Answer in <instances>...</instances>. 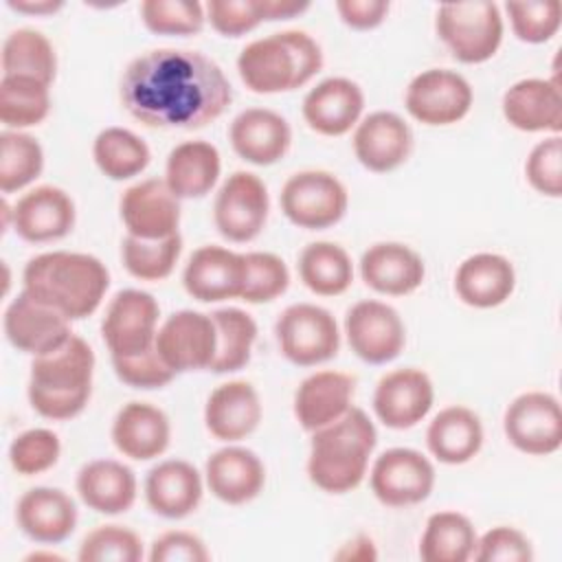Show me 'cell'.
<instances>
[{
	"label": "cell",
	"mask_w": 562,
	"mask_h": 562,
	"mask_svg": "<svg viewBox=\"0 0 562 562\" xmlns=\"http://www.w3.org/2000/svg\"><path fill=\"white\" fill-rule=\"evenodd\" d=\"M119 94L136 121L158 130L204 127L233 101L224 70L189 48H154L134 57L123 70Z\"/></svg>",
	"instance_id": "1"
},
{
	"label": "cell",
	"mask_w": 562,
	"mask_h": 562,
	"mask_svg": "<svg viewBox=\"0 0 562 562\" xmlns=\"http://www.w3.org/2000/svg\"><path fill=\"white\" fill-rule=\"evenodd\" d=\"M24 292L70 321L94 314L110 288L105 263L88 252H42L24 266Z\"/></svg>",
	"instance_id": "2"
},
{
	"label": "cell",
	"mask_w": 562,
	"mask_h": 562,
	"mask_svg": "<svg viewBox=\"0 0 562 562\" xmlns=\"http://www.w3.org/2000/svg\"><path fill=\"white\" fill-rule=\"evenodd\" d=\"M378 443L373 422L362 408L351 406L336 422L312 432L307 476L327 494H347L356 490Z\"/></svg>",
	"instance_id": "3"
},
{
	"label": "cell",
	"mask_w": 562,
	"mask_h": 562,
	"mask_svg": "<svg viewBox=\"0 0 562 562\" xmlns=\"http://www.w3.org/2000/svg\"><path fill=\"white\" fill-rule=\"evenodd\" d=\"M94 373V351L79 338L70 336L61 347L35 356L29 375V402L46 419H72L90 400Z\"/></svg>",
	"instance_id": "4"
},
{
	"label": "cell",
	"mask_w": 562,
	"mask_h": 562,
	"mask_svg": "<svg viewBox=\"0 0 562 562\" xmlns=\"http://www.w3.org/2000/svg\"><path fill=\"white\" fill-rule=\"evenodd\" d=\"M323 68V50L305 31H281L246 44L237 72L255 94H279L305 86Z\"/></svg>",
	"instance_id": "5"
},
{
	"label": "cell",
	"mask_w": 562,
	"mask_h": 562,
	"mask_svg": "<svg viewBox=\"0 0 562 562\" xmlns=\"http://www.w3.org/2000/svg\"><path fill=\"white\" fill-rule=\"evenodd\" d=\"M435 29L461 64L492 59L503 42V15L494 2H446L437 9Z\"/></svg>",
	"instance_id": "6"
},
{
	"label": "cell",
	"mask_w": 562,
	"mask_h": 562,
	"mask_svg": "<svg viewBox=\"0 0 562 562\" xmlns=\"http://www.w3.org/2000/svg\"><path fill=\"white\" fill-rule=\"evenodd\" d=\"M281 211L299 228L323 231L342 220L349 195L345 184L329 171L305 169L292 173L281 187Z\"/></svg>",
	"instance_id": "7"
},
{
	"label": "cell",
	"mask_w": 562,
	"mask_h": 562,
	"mask_svg": "<svg viewBox=\"0 0 562 562\" xmlns=\"http://www.w3.org/2000/svg\"><path fill=\"white\" fill-rule=\"evenodd\" d=\"M274 334L283 358L296 367L327 362L340 347L336 318L329 310L314 303H294L285 307L277 318Z\"/></svg>",
	"instance_id": "8"
},
{
	"label": "cell",
	"mask_w": 562,
	"mask_h": 562,
	"mask_svg": "<svg viewBox=\"0 0 562 562\" xmlns=\"http://www.w3.org/2000/svg\"><path fill=\"white\" fill-rule=\"evenodd\" d=\"M160 307L149 292L121 290L108 303L101 336L112 358H130L156 347Z\"/></svg>",
	"instance_id": "9"
},
{
	"label": "cell",
	"mask_w": 562,
	"mask_h": 562,
	"mask_svg": "<svg viewBox=\"0 0 562 562\" xmlns=\"http://www.w3.org/2000/svg\"><path fill=\"white\" fill-rule=\"evenodd\" d=\"M268 211L270 198L263 180L250 171H235L215 193L213 222L222 237L244 244L263 231Z\"/></svg>",
	"instance_id": "10"
},
{
	"label": "cell",
	"mask_w": 562,
	"mask_h": 562,
	"mask_svg": "<svg viewBox=\"0 0 562 562\" xmlns=\"http://www.w3.org/2000/svg\"><path fill=\"white\" fill-rule=\"evenodd\" d=\"M509 443L533 457L553 454L562 446V408L547 391H527L512 400L503 415Z\"/></svg>",
	"instance_id": "11"
},
{
	"label": "cell",
	"mask_w": 562,
	"mask_h": 562,
	"mask_svg": "<svg viewBox=\"0 0 562 562\" xmlns=\"http://www.w3.org/2000/svg\"><path fill=\"white\" fill-rule=\"evenodd\" d=\"M474 101L470 81L448 68H428L406 88L404 105L424 125H452L468 116Z\"/></svg>",
	"instance_id": "12"
},
{
	"label": "cell",
	"mask_w": 562,
	"mask_h": 562,
	"mask_svg": "<svg viewBox=\"0 0 562 562\" xmlns=\"http://www.w3.org/2000/svg\"><path fill=\"white\" fill-rule=\"evenodd\" d=\"M373 496L386 507H408L426 501L435 487V468L413 448H389L369 474Z\"/></svg>",
	"instance_id": "13"
},
{
	"label": "cell",
	"mask_w": 562,
	"mask_h": 562,
	"mask_svg": "<svg viewBox=\"0 0 562 562\" xmlns=\"http://www.w3.org/2000/svg\"><path fill=\"white\" fill-rule=\"evenodd\" d=\"M345 334L351 351L369 364L395 360L406 342V327L397 310L375 299L358 301L347 310Z\"/></svg>",
	"instance_id": "14"
},
{
	"label": "cell",
	"mask_w": 562,
	"mask_h": 562,
	"mask_svg": "<svg viewBox=\"0 0 562 562\" xmlns=\"http://www.w3.org/2000/svg\"><path fill=\"white\" fill-rule=\"evenodd\" d=\"M217 349L211 314L195 310L173 312L156 334V351L173 373L209 369Z\"/></svg>",
	"instance_id": "15"
},
{
	"label": "cell",
	"mask_w": 562,
	"mask_h": 562,
	"mask_svg": "<svg viewBox=\"0 0 562 562\" xmlns=\"http://www.w3.org/2000/svg\"><path fill=\"white\" fill-rule=\"evenodd\" d=\"M435 402V386L426 371L415 367L384 373L373 391L375 417L393 430L419 424Z\"/></svg>",
	"instance_id": "16"
},
{
	"label": "cell",
	"mask_w": 562,
	"mask_h": 562,
	"mask_svg": "<svg viewBox=\"0 0 562 562\" xmlns=\"http://www.w3.org/2000/svg\"><path fill=\"white\" fill-rule=\"evenodd\" d=\"M2 325L11 347L33 358L61 347L72 336L70 318L35 301L24 290L7 305Z\"/></svg>",
	"instance_id": "17"
},
{
	"label": "cell",
	"mask_w": 562,
	"mask_h": 562,
	"mask_svg": "<svg viewBox=\"0 0 562 562\" xmlns=\"http://www.w3.org/2000/svg\"><path fill=\"white\" fill-rule=\"evenodd\" d=\"M246 255L211 244L189 257L182 285L189 296L202 303L237 299L246 285Z\"/></svg>",
	"instance_id": "18"
},
{
	"label": "cell",
	"mask_w": 562,
	"mask_h": 562,
	"mask_svg": "<svg viewBox=\"0 0 562 562\" xmlns=\"http://www.w3.org/2000/svg\"><path fill=\"white\" fill-rule=\"evenodd\" d=\"M121 220L127 235L140 239H165L178 233L180 200L165 180L147 178L127 187L121 195Z\"/></svg>",
	"instance_id": "19"
},
{
	"label": "cell",
	"mask_w": 562,
	"mask_h": 562,
	"mask_svg": "<svg viewBox=\"0 0 562 562\" xmlns=\"http://www.w3.org/2000/svg\"><path fill=\"white\" fill-rule=\"evenodd\" d=\"M351 143L353 154L364 169L386 173L408 160L413 151V132L400 114L378 110L356 125Z\"/></svg>",
	"instance_id": "20"
},
{
	"label": "cell",
	"mask_w": 562,
	"mask_h": 562,
	"mask_svg": "<svg viewBox=\"0 0 562 562\" xmlns=\"http://www.w3.org/2000/svg\"><path fill=\"white\" fill-rule=\"evenodd\" d=\"M72 198L53 184H40L24 193L13 206V231L31 244L66 237L75 226Z\"/></svg>",
	"instance_id": "21"
},
{
	"label": "cell",
	"mask_w": 562,
	"mask_h": 562,
	"mask_svg": "<svg viewBox=\"0 0 562 562\" xmlns=\"http://www.w3.org/2000/svg\"><path fill=\"white\" fill-rule=\"evenodd\" d=\"M228 140L239 158L257 167H268L288 154L292 145V127L274 110L246 108L233 119Z\"/></svg>",
	"instance_id": "22"
},
{
	"label": "cell",
	"mask_w": 562,
	"mask_h": 562,
	"mask_svg": "<svg viewBox=\"0 0 562 562\" xmlns=\"http://www.w3.org/2000/svg\"><path fill=\"white\" fill-rule=\"evenodd\" d=\"M364 110L362 88L347 77H329L316 83L303 99V119L316 134L342 136L360 123Z\"/></svg>",
	"instance_id": "23"
},
{
	"label": "cell",
	"mask_w": 562,
	"mask_h": 562,
	"mask_svg": "<svg viewBox=\"0 0 562 562\" xmlns=\"http://www.w3.org/2000/svg\"><path fill=\"white\" fill-rule=\"evenodd\" d=\"M501 108L505 121L520 132L560 134L562 130V94L558 77L516 81L505 90Z\"/></svg>",
	"instance_id": "24"
},
{
	"label": "cell",
	"mask_w": 562,
	"mask_h": 562,
	"mask_svg": "<svg viewBox=\"0 0 562 562\" xmlns=\"http://www.w3.org/2000/svg\"><path fill=\"white\" fill-rule=\"evenodd\" d=\"M15 520L24 536L42 544L64 542L77 527V505L59 487H31L15 505Z\"/></svg>",
	"instance_id": "25"
},
{
	"label": "cell",
	"mask_w": 562,
	"mask_h": 562,
	"mask_svg": "<svg viewBox=\"0 0 562 562\" xmlns=\"http://www.w3.org/2000/svg\"><path fill=\"white\" fill-rule=\"evenodd\" d=\"M360 277L380 294L404 296L422 285L426 266L411 246L400 241H380L362 252Z\"/></svg>",
	"instance_id": "26"
},
{
	"label": "cell",
	"mask_w": 562,
	"mask_h": 562,
	"mask_svg": "<svg viewBox=\"0 0 562 562\" xmlns=\"http://www.w3.org/2000/svg\"><path fill=\"white\" fill-rule=\"evenodd\" d=\"M263 408L257 389L246 380L215 386L204 406L206 430L220 441H239L257 430Z\"/></svg>",
	"instance_id": "27"
},
{
	"label": "cell",
	"mask_w": 562,
	"mask_h": 562,
	"mask_svg": "<svg viewBox=\"0 0 562 562\" xmlns=\"http://www.w3.org/2000/svg\"><path fill=\"white\" fill-rule=\"evenodd\" d=\"M204 479L215 498L226 505H244L263 490L266 468L252 450L226 446L206 459Z\"/></svg>",
	"instance_id": "28"
},
{
	"label": "cell",
	"mask_w": 562,
	"mask_h": 562,
	"mask_svg": "<svg viewBox=\"0 0 562 562\" xmlns=\"http://www.w3.org/2000/svg\"><path fill=\"white\" fill-rule=\"evenodd\" d=\"M356 380L349 373L325 369L307 375L294 393V417L303 430L314 432L351 408Z\"/></svg>",
	"instance_id": "29"
},
{
	"label": "cell",
	"mask_w": 562,
	"mask_h": 562,
	"mask_svg": "<svg viewBox=\"0 0 562 562\" xmlns=\"http://www.w3.org/2000/svg\"><path fill=\"white\" fill-rule=\"evenodd\" d=\"M202 476L189 461L167 459L145 476V501L162 518L180 520L193 514L202 501Z\"/></svg>",
	"instance_id": "30"
},
{
	"label": "cell",
	"mask_w": 562,
	"mask_h": 562,
	"mask_svg": "<svg viewBox=\"0 0 562 562\" xmlns=\"http://www.w3.org/2000/svg\"><path fill=\"white\" fill-rule=\"evenodd\" d=\"M171 424L165 411L149 402H127L112 422V441L123 457L149 461L169 448Z\"/></svg>",
	"instance_id": "31"
},
{
	"label": "cell",
	"mask_w": 562,
	"mask_h": 562,
	"mask_svg": "<svg viewBox=\"0 0 562 562\" xmlns=\"http://www.w3.org/2000/svg\"><path fill=\"white\" fill-rule=\"evenodd\" d=\"M514 288V266L507 257L496 252L470 255L454 272V292L470 307H498L512 296Z\"/></svg>",
	"instance_id": "32"
},
{
	"label": "cell",
	"mask_w": 562,
	"mask_h": 562,
	"mask_svg": "<svg viewBox=\"0 0 562 562\" xmlns=\"http://www.w3.org/2000/svg\"><path fill=\"white\" fill-rule=\"evenodd\" d=\"M136 490L134 470L116 459L88 461L77 474L79 498L105 516L127 512L136 501Z\"/></svg>",
	"instance_id": "33"
},
{
	"label": "cell",
	"mask_w": 562,
	"mask_h": 562,
	"mask_svg": "<svg viewBox=\"0 0 562 562\" xmlns=\"http://www.w3.org/2000/svg\"><path fill=\"white\" fill-rule=\"evenodd\" d=\"M426 446L441 463H468L483 446V424L468 406H446L428 424Z\"/></svg>",
	"instance_id": "34"
},
{
	"label": "cell",
	"mask_w": 562,
	"mask_h": 562,
	"mask_svg": "<svg viewBox=\"0 0 562 562\" xmlns=\"http://www.w3.org/2000/svg\"><path fill=\"white\" fill-rule=\"evenodd\" d=\"M222 158L206 140H184L176 145L165 162V182L178 200L204 198L217 182Z\"/></svg>",
	"instance_id": "35"
},
{
	"label": "cell",
	"mask_w": 562,
	"mask_h": 562,
	"mask_svg": "<svg viewBox=\"0 0 562 562\" xmlns=\"http://www.w3.org/2000/svg\"><path fill=\"white\" fill-rule=\"evenodd\" d=\"M299 277L318 296H338L353 281L349 252L334 241H312L299 255Z\"/></svg>",
	"instance_id": "36"
},
{
	"label": "cell",
	"mask_w": 562,
	"mask_h": 562,
	"mask_svg": "<svg viewBox=\"0 0 562 562\" xmlns=\"http://www.w3.org/2000/svg\"><path fill=\"white\" fill-rule=\"evenodd\" d=\"M476 529L465 514L437 512L428 518L419 540L424 562H465L476 549Z\"/></svg>",
	"instance_id": "37"
},
{
	"label": "cell",
	"mask_w": 562,
	"mask_h": 562,
	"mask_svg": "<svg viewBox=\"0 0 562 562\" xmlns=\"http://www.w3.org/2000/svg\"><path fill=\"white\" fill-rule=\"evenodd\" d=\"M33 77L46 86L57 75V55L50 40L35 29L11 31L2 44V77Z\"/></svg>",
	"instance_id": "38"
},
{
	"label": "cell",
	"mask_w": 562,
	"mask_h": 562,
	"mask_svg": "<svg viewBox=\"0 0 562 562\" xmlns=\"http://www.w3.org/2000/svg\"><path fill=\"white\" fill-rule=\"evenodd\" d=\"M92 158L110 180H130L145 171L151 151L147 143L125 127H105L92 143Z\"/></svg>",
	"instance_id": "39"
},
{
	"label": "cell",
	"mask_w": 562,
	"mask_h": 562,
	"mask_svg": "<svg viewBox=\"0 0 562 562\" xmlns=\"http://www.w3.org/2000/svg\"><path fill=\"white\" fill-rule=\"evenodd\" d=\"M217 331L215 358L209 367L213 373H233L248 364L257 340L255 318L239 307H222L211 312Z\"/></svg>",
	"instance_id": "40"
},
{
	"label": "cell",
	"mask_w": 562,
	"mask_h": 562,
	"mask_svg": "<svg viewBox=\"0 0 562 562\" xmlns=\"http://www.w3.org/2000/svg\"><path fill=\"white\" fill-rule=\"evenodd\" d=\"M50 112V90L33 77L0 79V121L20 132L42 123Z\"/></svg>",
	"instance_id": "41"
},
{
	"label": "cell",
	"mask_w": 562,
	"mask_h": 562,
	"mask_svg": "<svg viewBox=\"0 0 562 562\" xmlns=\"http://www.w3.org/2000/svg\"><path fill=\"white\" fill-rule=\"evenodd\" d=\"M182 252L180 233L165 239H140L125 235L121 244V259L125 270L140 281H162L167 279Z\"/></svg>",
	"instance_id": "42"
},
{
	"label": "cell",
	"mask_w": 562,
	"mask_h": 562,
	"mask_svg": "<svg viewBox=\"0 0 562 562\" xmlns=\"http://www.w3.org/2000/svg\"><path fill=\"white\" fill-rule=\"evenodd\" d=\"M44 149L31 134L7 130L0 134V191L13 193L40 178Z\"/></svg>",
	"instance_id": "43"
},
{
	"label": "cell",
	"mask_w": 562,
	"mask_h": 562,
	"mask_svg": "<svg viewBox=\"0 0 562 562\" xmlns=\"http://www.w3.org/2000/svg\"><path fill=\"white\" fill-rule=\"evenodd\" d=\"M140 20L156 35H195L204 26V7L198 0H145Z\"/></svg>",
	"instance_id": "44"
},
{
	"label": "cell",
	"mask_w": 562,
	"mask_h": 562,
	"mask_svg": "<svg viewBox=\"0 0 562 562\" xmlns=\"http://www.w3.org/2000/svg\"><path fill=\"white\" fill-rule=\"evenodd\" d=\"M505 11L514 35L527 44L549 42L562 22V4L558 0L507 2Z\"/></svg>",
	"instance_id": "45"
},
{
	"label": "cell",
	"mask_w": 562,
	"mask_h": 562,
	"mask_svg": "<svg viewBox=\"0 0 562 562\" xmlns=\"http://www.w3.org/2000/svg\"><path fill=\"white\" fill-rule=\"evenodd\" d=\"M81 562H138L143 558L140 538L121 525H101L79 544Z\"/></svg>",
	"instance_id": "46"
},
{
	"label": "cell",
	"mask_w": 562,
	"mask_h": 562,
	"mask_svg": "<svg viewBox=\"0 0 562 562\" xmlns=\"http://www.w3.org/2000/svg\"><path fill=\"white\" fill-rule=\"evenodd\" d=\"M246 285L241 301L246 303H268L281 296L290 285V270L285 261L274 252H248L246 255Z\"/></svg>",
	"instance_id": "47"
},
{
	"label": "cell",
	"mask_w": 562,
	"mask_h": 562,
	"mask_svg": "<svg viewBox=\"0 0 562 562\" xmlns=\"http://www.w3.org/2000/svg\"><path fill=\"white\" fill-rule=\"evenodd\" d=\"M59 454V437L48 428L24 430L9 446V463L22 476H35L50 470Z\"/></svg>",
	"instance_id": "48"
},
{
	"label": "cell",
	"mask_w": 562,
	"mask_h": 562,
	"mask_svg": "<svg viewBox=\"0 0 562 562\" xmlns=\"http://www.w3.org/2000/svg\"><path fill=\"white\" fill-rule=\"evenodd\" d=\"M527 182L542 195H562V138L553 134L540 140L527 156L525 162Z\"/></svg>",
	"instance_id": "49"
},
{
	"label": "cell",
	"mask_w": 562,
	"mask_h": 562,
	"mask_svg": "<svg viewBox=\"0 0 562 562\" xmlns=\"http://www.w3.org/2000/svg\"><path fill=\"white\" fill-rule=\"evenodd\" d=\"M206 20L224 37H239L266 22L261 0H211Z\"/></svg>",
	"instance_id": "50"
},
{
	"label": "cell",
	"mask_w": 562,
	"mask_h": 562,
	"mask_svg": "<svg viewBox=\"0 0 562 562\" xmlns=\"http://www.w3.org/2000/svg\"><path fill=\"white\" fill-rule=\"evenodd\" d=\"M474 558L479 562H531L533 549L520 529L498 525L476 540Z\"/></svg>",
	"instance_id": "51"
},
{
	"label": "cell",
	"mask_w": 562,
	"mask_h": 562,
	"mask_svg": "<svg viewBox=\"0 0 562 562\" xmlns=\"http://www.w3.org/2000/svg\"><path fill=\"white\" fill-rule=\"evenodd\" d=\"M112 367L116 378L132 389H160L176 378V373L158 356L156 347L138 356L112 358Z\"/></svg>",
	"instance_id": "52"
},
{
	"label": "cell",
	"mask_w": 562,
	"mask_h": 562,
	"mask_svg": "<svg viewBox=\"0 0 562 562\" xmlns=\"http://www.w3.org/2000/svg\"><path fill=\"white\" fill-rule=\"evenodd\" d=\"M209 558L202 538L182 529L160 533L149 549L151 562H206Z\"/></svg>",
	"instance_id": "53"
},
{
	"label": "cell",
	"mask_w": 562,
	"mask_h": 562,
	"mask_svg": "<svg viewBox=\"0 0 562 562\" xmlns=\"http://www.w3.org/2000/svg\"><path fill=\"white\" fill-rule=\"evenodd\" d=\"M336 11L347 26L356 31H369L384 22L389 13V2L386 0H338Z\"/></svg>",
	"instance_id": "54"
},
{
	"label": "cell",
	"mask_w": 562,
	"mask_h": 562,
	"mask_svg": "<svg viewBox=\"0 0 562 562\" xmlns=\"http://www.w3.org/2000/svg\"><path fill=\"white\" fill-rule=\"evenodd\" d=\"M266 20H290L310 9L307 0H261Z\"/></svg>",
	"instance_id": "55"
},
{
	"label": "cell",
	"mask_w": 562,
	"mask_h": 562,
	"mask_svg": "<svg viewBox=\"0 0 562 562\" xmlns=\"http://www.w3.org/2000/svg\"><path fill=\"white\" fill-rule=\"evenodd\" d=\"M7 7L29 15H53L64 7V0H7Z\"/></svg>",
	"instance_id": "56"
},
{
	"label": "cell",
	"mask_w": 562,
	"mask_h": 562,
	"mask_svg": "<svg viewBox=\"0 0 562 562\" xmlns=\"http://www.w3.org/2000/svg\"><path fill=\"white\" fill-rule=\"evenodd\" d=\"M338 560H375L378 553L373 549V542L371 538H364V536H358L353 538L351 542H347L338 553H336Z\"/></svg>",
	"instance_id": "57"
}]
</instances>
